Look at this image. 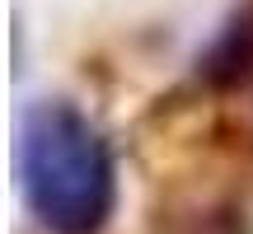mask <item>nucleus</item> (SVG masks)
Returning <instances> with one entry per match:
<instances>
[{
  "mask_svg": "<svg viewBox=\"0 0 253 234\" xmlns=\"http://www.w3.org/2000/svg\"><path fill=\"white\" fill-rule=\"evenodd\" d=\"M19 188L52 234H99L113 211V150L71 103H33L19 122Z\"/></svg>",
  "mask_w": 253,
  "mask_h": 234,
  "instance_id": "1",
  "label": "nucleus"
},
{
  "mask_svg": "<svg viewBox=\"0 0 253 234\" xmlns=\"http://www.w3.org/2000/svg\"><path fill=\"white\" fill-rule=\"evenodd\" d=\"M249 61H253V24H249V19H235V24L207 47L202 75L216 80V84H225V80H235V75H244Z\"/></svg>",
  "mask_w": 253,
  "mask_h": 234,
  "instance_id": "2",
  "label": "nucleus"
}]
</instances>
